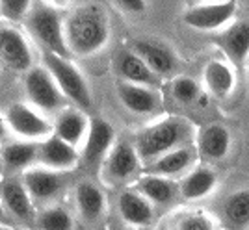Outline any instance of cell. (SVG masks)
Here are the masks:
<instances>
[{
    "label": "cell",
    "instance_id": "obj_1",
    "mask_svg": "<svg viewBox=\"0 0 249 230\" xmlns=\"http://www.w3.org/2000/svg\"><path fill=\"white\" fill-rule=\"evenodd\" d=\"M63 35L69 54L76 56H93L110 37L108 15L99 4H84L63 21Z\"/></svg>",
    "mask_w": 249,
    "mask_h": 230
},
{
    "label": "cell",
    "instance_id": "obj_2",
    "mask_svg": "<svg viewBox=\"0 0 249 230\" xmlns=\"http://www.w3.org/2000/svg\"><path fill=\"white\" fill-rule=\"evenodd\" d=\"M192 137V125L178 117H166L143 128L134 139V148L142 164H149L166 152L184 147Z\"/></svg>",
    "mask_w": 249,
    "mask_h": 230
},
{
    "label": "cell",
    "instance_id": "obj_3",
    "mask_svg": "<svg viewBox=\"0 0 249 230\" xmlns=\"http://www.w3.org/2000/svg\"><path fill=\"white\" fill-rule=\"evenodd\" d=\"M43 67L51 73L54 82L58 84L60 91L67 99V102H73L78 110L88 112L91 110V91L86 82L82 73L76 69L69 58H62L58 54L43 52Z\"/></svg>",
    "mask_w": 249,
    "mask_h": 230
},
{
    "label": "cell",
    "instance_id": "obj_4",
    "mask_svg": "<svg viewBox=\"0 0 249 230\" xmlns=\"http://www.w3.org/2000/svg\"><path fill=\"white\" fill-rule=\"evenodd\" d=\"M24 21H26L28 33L41 45L45 52L58 54L62 58H71L69 49L65 45V35H63V19L56 11V8L52 6L32 8Z\"/></svg>",
    "mask_w": 249,
    "mask_h": 230
},
{
    "label": "cell",
    "instance_id": "obj_5",
    "mask_svg": "<svg viewBox=\"0 0 249 230\" xmlns=\"http://www.w3.org/2000/svg\"><path fill=\"white\" fill-rule=\"evenodd\" d=\"M24 91L30 102L41 112H62L67 99L45 67H32L24 74Z\"/></svg>",
    "mask_w": 249,
    "mask_h": 230
},
{
    "label": "cell",
    "instance_id": "obj_6",
    "mask_svg": "<svg viewBox=\"0 0 249 230\" xmlns=\"http://www.w3.org/2000/svg\"><path fill=\"white\" fill-rule=\"evenodd\" d=\"M140 158L132 143H115L103 162V175L112 184H123L134 177L140 169Z\"/></svg>",
    "mask_w": 249,
    "mask_h": 230
},
{
    "label": "cell",
    "instance_id": "obj_7",
    "mask_svg": "<svg viewBox=\"0 0 249 230\" xmlns=\"http://www.w3.org/2000/svg\"><path fill=\"white\" fill-rule=\"evenodd\" d=\"M6 123L17 136L30 139V141H36V139L41 141L52 134V126L47 123V119L37 114L34 108L22 102H15L10 106Z\"/></svg>",
    "mask_w": 249,
    "mask_h": 230
},
{
    "label": "cell",
    "instance_id": "obj_8",
    "mask_svg": "<svg viewBox=\"0 0 249 230\" xmlns=\"http://www.w3.org/2000/svg\"><path fill=\"white\" fill-rule=\"evenodd\" d=\"M0 63L17 73H26L34 67V56L28 41L21 32L11 26L0 28Z\"/></svg>",
    "mask_w": 249,
    "mask_h": 230
},
{
    "label": "cell",
    "instance_id": "obj_9",
    "mask_svg": "<svg viewBox=\"0 0 249 230\" xmlns=\"http://www.w3.org/2000/svg\"><path fill=\"white\" fill-rule=\"evenodd\" d=\"M236 11V2L232 0H221V2H212V4H199L194 6L182 15V21L186 22L190 28L196 30H218L225 22L232 19Z\"/></svg>",
    "mask_w": 249,
    "mask_h": 230
},
{
    "label": "cell",
    "instance_id": "obj_10",
    "mask_svg": "<svg viewBox=\"0 0 249 230\" xmlns=\"http://www.w3.org/2000/svg\"><path fill=\"white\" fill-rule=\"evenodd\" d=\"M114 128L108 121L101 117L89 119L88 134H86V145L82 150V158L88 167H99L103 165L104 158L108 156L110 148L114 147Z\"/></svg>",
    "mask_w": 249,
    "mask_h": 230
},
{
    "label": "cell",
    "instance_id": "obj_11",
    "mask_svg": "<svg viewBox=\"0 0 249 230\" xmlns=\"http://www.w3.org/2000/svg\"><path fill=\"white\" fill-rule=\"evenodd\" d=\"M212 41L234 67H242L249 56V21L232 22L212 35Z\"/></svg>",
    "mask_w": 249,
    "mask_h": 230
},
{
    "label": "cell",
    "instance_id": "obj_12",
    "mask_svg": "<svg viewBox=\"0 0 249 230\" xmlns=\"http://www.w3.org/2000/svg\"><path fill=\"white\" fill-rule=\"evenodd\" d=\"M130 50L138 54L156 76L164 78V76H171V74L175 73L177 56L164 43L142 37V39H134L132 41Z\"/></svg>",
    "mask_w": 249,
    "mask_h": 230
},
{
    "label": "cell",
    "instance_id": "obj_13",
    "mask_svg": "<svg viewBox=\"0 0 249 230\" xmlns=\"http://www.w3.org/2000/svg\"><path fill=\"white\" fill-rule=\"evenodd\" d=\"M37 162L45 169L62 173L73 169L78 164V152L73 145L51 134L49 137L37 141Z\"/></svg>",
    "mask_w": 249,
    "mask_h": 230
},
{
    "label": "cell",
    "instance_id": "obj_14",
    "mask_svg": "<svg viewBox=\"0 0 249 230\" xmlns=\"http://www.w3.org/2000/svg\"><path fill=\"white\" fill-rule=\"evenodd\" d=\"M114 67L117 71L119 80L130 82V84L147 85V87H156L160 84V76H156L145 62L132 52L130 49H119L114 58Z\"/></svg>",
    "mask_w": 249,
    "mask_h": 230
},
{
    "label": "cell",
    "instance_id": "obj_15",
    "mask_svg": "<svg viewBox=\"0 0 249 230\" xmlns=\"http://www.w3.org/2000/svg\"><path fill=\"white\" fill-rule=\"evenodd\" d=\"M231 143L232 139H231V132L227 126L212 123L199 130L196 152L205 162H219L229 154Z\"/></svg>",
    "mask_w": 249,
    "mask_h": 230
},
{
    "label": "cell",
    "instance_id": "obj_16",
    "mask_svg": "<svg viewBox=\"0 0 249 230\" xmlns=\"http://www.w3.org/2000/svg\"><path fill=\"white\" fill-rule=\"evenodd\" d=\"M0 202L15 219L28 223L36 217L34 200L19 178H8L0 184Z\"/></svg>",
    "mask_w": 249,
    "mask_h": 230
},
{
    "label": "cell",
    "instance_id": "obj_17",
    "mask_svg": "<svg viewBox=\"0 0 249 230\" xmlns=\"http://www.w3.org/2000/svg\"><path fill=\"white\" fill-rule=\"evenodd\" d=\"M115 89H117V97H119L121 104L136 115L153 114L160 108V95L156 93L153 87L117 80Z\"/></svg>",
    "mask_w": 249,
    "mask_h": 230
},
{
    "label": "cell",
    "instance_id": "obj_18",
    "mask_svg": "<svg viewBox=\"0 0 249 230\" xmlns=\"http://www.w3.org/2000/svg\"><path fill=\"white\" fill-rule=\"evenodd\" d=\"M21 182L24 184L32 200H49L56 197L63 188L62 175L45 167L26 169L22 173Z\"/></svg>",
    "mask_w": 249,
    "mask_h": 230
},
{
    "label": "cell",
    "instance_id": "obj_19",
    "mask_svg": "<svg viewBox=\"0 0 249 230\" xmlns=\"http://www.w3.org/2000/svg\"><path fill=\"white\" fill-rule=\"evenodd\" d=\"M196 158V148L194 147H178L166 152L164 156L156 158L153 162L145 164V175H156V177L173 178L184 173Z\"/></svg>",
    "mask_w": 249,
    "mask_h": 230
},
{
    "label": "cell",
    "instance_id": "obj_20",
    "mask_svg": "<svg viewBox=\"0 0 249 230\" xmlns=\"http://www.w3.org/2000/svg\"><path fill=\"white\" fill-rule=\"evenodd\" d=\"M88 126H89V119L84 115L82 110H78V108H63L62 112H58V115H56V121H54V126H52V134L76 148V145L88 134Z\"/></svg>",
    "mask_w": 249,
    "mask_h": 230
},
{
    "label": "cell",
    "instance_id": "obj_21",
    "mask_svg": "<svg viewBox=\"0 0 249 230\" xmlns=\"http://www.w3.org/2000/svg\"><path fill=\"white\" fill-rule=\"evenodd\" d=\"M117 208L124 223L132 227H147L155 219L153 204L136 189H124L117 199Z\"/></svg>",
    "mask_w": 249,
    "mask_h": 230
},
{
    "label": "cell",
    "instance_id": "obj_22",
    "mask_svg": "<svg viewBox=\"0 0 249 230\" xmlns=\"http://www.w3.org/2000/svg\"><path fill=\"white\" fill-rule=\"evenodd\" d=\"M134 189L145 197L151 204H169L177 197V186L171 178L156 177V175H143L136 180Z\"/></svg>",
    "mask_w": 249,
    "mask_h": 230
},
{
    "label": "cell",
    "instance_id": "obj_23",
    "mask_svg": "<svg viewBox=\"0 0 249 230\" xmlns=\"http://www.w3.org/2000/svg\"><path fill=\"white\" fill-rule=\"evenodd\" d=\"M2 165L10 171H26L37 164V141L10 143L0 150Z\"/></svg>",
    "mask_w": 249,
    "mask_h": 230
},
{
    "label": "cell",
    "instance_id": "obj_24",
    "mask_svg": "<svg viewBox=\"0 0 249 230\" xmlns=\"http://www.w3.org/2000/svg\"><path fill=\"white\" fill-rule=\"evenodd\" d=\"M203 80H205L208 93L216 99H225L234 89V73L231 71L227 63L218 62V60L207 63Z\"/></svg>",
    "mask_w": 249,
    "mask_h": 230
},
{
    "label": "cell",
    "instance_id": "obj_25",
    "mask_svg": "<svg viewBox=\"0 0 249 230\" xmlns=\"http://www.w3.org/2000/svg\"><path fill=\"white\" fill-rule=\"evenodd\" d=\"M216 182H218L216 173L210 167L201 165V167H196L190 175H186V177L182 178L178 189H180L182 199L196 200V199H201V197L208 195V193L214 189Z\"/></svg>",
    "mask_w": 249,
    "mask_h": 230
},
{
    "label": "cell",
    "instance_id": "obj_26",
    "mask_svg": "<svg viewBox=\"0 0 249 230\" xmlns=\"http://www.w3.org/2000/svg\"><path fill=\"white\" fill-rule=\"evenodd\" d=\"M74 199L84 219L97 221L104 214L106 208L104 193L91 182H80L74 189Z\"/></svg>",
    "mask_w": 249,
    "mask_h": 230
},
{
    "label": "cell",
    "instance_id": "obj_27",
    "mask_svg": "<svg viewBox=\"0 0 249 230\" xmlns=\"http://www.w3.org/2000/svg\"><path fill=\"white\" fill-rule=\"evenodd\" d=\"M223 219L232 230H244L249 227V191L240 189L231 193L223 202Z\"/></svg>",
    "mask_w": 249,
    "mask_h": 230
},
{
    "label": "cell",
    "instance_id": "obj_28",
    "mask_svg": "<svg viewBox=\"0 0 249 230\" xmlns=\"http://www.w3.org/2000/svg\"><path fill=\"white\" fill-rule=\"evenodd\" d=\"M37 229L39 230H73V217L67 210L60 206H51L43 210L37 215Z\"/></svg>",
    "mask_w": 249,
    "mask_h": 230
},
{
    "label": "cell",
    "instance_id": "obj_29",
    "mask_svg": "<svg viewBox=\"0 0 249 230\" xmlns=\"http://www.w3.org/2000/svg\"><path fill=\"white\" fill-rule=\"evenodd\" d=\"M171 93L175 97L177 102L184 106H192L201 100V85L188 76H177L171 82Z\"/></svg>",
    "mask_w": 249,
    "mask_h": 230
},
{
    "label": "cell",
    "instance_id": "obj_30",
    "mask_svg": "<svg viewBox=\"0 0 249 230\" xmlns=\"http://www.w3.org/2000/svg\"><path fill=\"white\" fill-rule=\"evenodd\" d=\"M32 10V0H0V13L6 21L21 22Z\"/></svg>",
    "mask_w": 249,
    "mask_h": 230
},
{
    "label": "cell",
    "instance_id": "obj_31",
    "mask_svg": "<svg viewBox=\"0 0 249 230\" xmlns=\"http://www.w3.org/2000/svg\"><path fill=\"white\" fill-rule=\"evenodd\" d=\"M177 230H214V221L203 212H192L178 219Z\"/></svg>",
    "mask_w": 249,
    "mask_h": 230
},
{
    "label": "cell",
    "instance_id": "obj_32",
    "mask_svg": "<svg viewBox=\"0 0 249 230\" xmlns=\"http://www.w3.org/2000/svg\"><path fill=\"white\" fill-rule=\"evenodd\" d=\"M112 2L124 13H143L147 8L145 0H112Z\"/></svg>",
    "mask_w": 249,
    "mask_h": 230
},
{
    "label": "cell",
    "instance_id": "obj_33",
    "mask_svg": "<svg viewBox=\"0 0 249 230\" xmlns=\"http://www.w3.org/2000/svg\"><path fill=\"white\" fill-rule=\"evenodd\" d=\"M6 136H8V123H6V119L0 115V143L6 139Z\"/></svg>",
    "mask_w": 249,
    "mask_h": 230
},
{
    "label": "cell",
    "instance_id": "obj_34",
    "mask_svg": "<svg viewBox=\"0 0 249 230\" xmlns=\"http://www.w3.org/2000/svg\"><path fill=\"white\" fill-rule=\"evenodd\" d=\"M67 2H69V0H51L52 8H54V6H58V8H63Z\"/></svg>",
    "mask_w": 249,
    "mask_h": 230
},
{
    "label": "cell",
    "instance_id": "obj_35",
    "mask_svg": "<svg viewBox=\"0 0 249 230\" xmlns=\"http://www.w3.org/2000/svg\"><path fill=\"white\" fill-rule=\"evenodd\" d=\"M4 219V206H2V202H0V221Z\"/></svg>",
    "mask_w": 249,
    "mask_h": 230
},
{
    "label": "cell",
    "instance_id": "obj_36",
    "mask_svg": "<svg viewBox=\"0 0 249 230\" xmlns=\"http://www.w3.org/2000/svg\"><path fill=\"white\" fill-rule=\"evenodd\" d=\"M2 169H4V165H2V156H0V171H2Z\"/></svg>",
    "mask_w": 249,
    "mask_h": 230
},
{
    "label": "cell",
    "instance_id": "obj_37",
    "mask_svg": "<svg viewBox=\"0 0 249 230\" xmlns=\"http://www.w3.org/2000/svg\"><path fill=\"white\" fill-rule=\"evenodd\" d=\"M0 230H8V229H4V227H0Z\"/></svg>",
    "mask_w": 249,
    "mask_h": 230
},
{
    "label": "cell",
    "instance_id": "obj_38",
    "mask_svg": "<svg viewBox=\"0 0 249 230\" xmlns=\"http://www.w3.org/2000/svg\"><path fill=\"white\" fill-rule=\"evenodd\" d=\"M232 2H236V0H232Z\"/></svg>",
    "mask_w": 249,
    "mask_h": 230
}]
</instances>
